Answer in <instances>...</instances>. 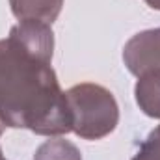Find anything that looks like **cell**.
<instances>
[{
    "label": "cell",
    "instance_id": "3",
    "mask_svg": "<svg viewBox=\"0 0 160 160\" xmlns=\"http://www.w3.org/2000/svg\"><path fill=\"white\" fill-rule=\"evenodd\" d=\"M123 63L134 77L160 69V28L143 30L125 43Z\"/></svg>",
    "mask_w": 160,
    "mask_h": 160
},
{
    "label": "cell",
    "instance_id": "1",
    "mask_svg": "<svg viewBox=\"0 0 160 160\" xmlns=\"http://www.w3.org/2000/svg\"><path fill=\"white\" fill-rule=\"evenodd\" d=\"M54 32L41 21H19L0 39V119L58 138L73 132L65 91L52 69Z\"/></svg>",
    "mask_w": 160,
    "mask_h": 160
},
{
    "label": "cell",
    "instance_id": "8",
    "mask_svg": "<svg viewBox=\"0 0 160 160\" xmlns=\"http://www.w3.org/2000/svg\"><path fill=\"white\" fill-rule=\"evenodd\" d=\"M149 8H153V9H158L160 11V0H143Z\"/></svg>",
    "mask_w": 160,
    "mask_h": 160
},
{
    "label": "cell",
    "instance_id": "5",
    "mask_svg": "<svg viewBox=\"0 0 160 160\" xmlns=\"http://www.w3.org/2000/svg\"><path fill=\"white\" fill-rule=\"evenodd\" d=\"M9 8L19 21H41L52 24L62 13L63 0H9Z\"/></svg>",
    "mask_w": 160,
    "mask_h": 160
},
{
    "label": "cell",
    "instance_id": "6",
    "mask_svg": "<svg viewBox=\"0 0 160 160\" xmlns=\"http://www.w3.org/2000/svg\"><path fill=\"white\" fill-rule=\"evenodd\" d=\"M34 160H82L80 149L62 136L43 142L36 149Z\"/></svg>",
    "mask_w": 160,
    "mask_h": 160
},
{
    "label": "cell",
    "instance_id": "11",
    "mask_svg": "<svg viewBox=\"0 0 160 160\" xmlns=\"http://www.w3.org/2000/svg\"><path fill=\"white\" fill-rule=\"evenodd\" d=\"M2 160H6V158H2Z\"/></svg>",
    "mask_w": 160,
    "mask_h": 160
},
{
    "label": "cell",
    "instance_id": "4",
    "mask_svg": "<svg viewBox=\"0 0 160 160\" xmlns=\"http://www.w3.org/2000/svg\"><path fill=\"white\" fill-rule=\"evenodd\" d=\"M134 97L136 104L145 116L160 119V69L145 71L138 77L134 86Z\"/></svg>",
    "mask_w": 160,
    "mask_h": 160
},
{
    "label": "cell",
    "instance_id": "10",
    "mask_svg": "<svg viewBox=\"0 0 160 160\" xmlns=\"http://www.w3.org/2000/svg\"><path fill=\"white\" fill-rule=\"evenodd\" d=\"M2 158H4V157H2V149H0V160H2Z\"/></svg>",
    "mask_w": 160,
    "mask_h": 160
},
{
    "label": "cell",
    "instance_id": "2",
    "mask_svg": "<svg viewBox=\"0 0 160 160\" xmlns=\"http://www.w3.org/2000/svg\"><path fill=\"white\" fill-rule=\"evenodd\" d=\"M73 118V132L84 140H102L116 130L119 106L104 86L84 82L65 91Z\"/></svg>",
    "mask_w": 160,
    "mask_h": 160
},
{
    "label": "cell",
    "instance_id": "9",
    "mask_svg": "<svg viewBox=\"0 0 160 160\" xmlns=\"http://www.w3.org/2000/svg\"><path fill=\"white\" fill-rule=\"evenodd\" d=\"M4 128H6V125H4V121L0 119V136H2V132H4Z\"/></svg>",
    "mask_w": 160,
    "mask_h": 160
},
{
    "label": "cell",
    "instance_id": "7",
    "mask_svg": "<svg viewBox=\"0 0 160 160\" xmlns=\"http://www.w3.org/2000/svg\"><path fill=\"white\" fill-rule=\"evenodd\" d=\"M132 160H160V125L140 143Z\"/></svg>",
    "mask_w": 160,
    "mask_h": 160
}]
</instances>
